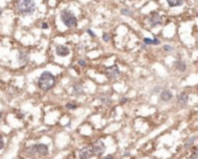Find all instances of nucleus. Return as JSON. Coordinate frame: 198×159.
<instances>
[{
    "label": "nucleus",
    "instance_id": "26",
    "mask_svg": "<svg viewBox=\"0 0 198 159\" xmlns=\"http://www.w3.org/2000/svg\"><path fill=\"white\" fill-rule=\"evenodd\" d=\"M79 65H81V66H85V65H86V62H85L84 60H81V61H79Z\"/></svg>",
    "mask_w": 198,
    "mask_h": 159
},
{
    "label": "nucleus",
    "instance_id": "12",
    "mask_svg": "<svg viewBox=\"0 0 198 159\" xmlns=\"http://www.w3.org/2000/svg\"><path fill=\"white\" fill-rule=\"evenodd\" d=\"M178 103H181L182 105H185L188 103V95L185 92H182L181 95H178Z\"/></svg>",
    "mask_w": 198,
    "mask_h": 159
},
{
    "label": "nucleus",
    "instance_id": "14",
    "mask_svg": "<svg viewBox=\"0 0 198 159\" xmlns=\"http://www.w3.org/2000/svg\"><path fill=\"white\" fill-rule=\"evenodd\" d=\"M175 67L180 71H184L185 70V67H187V66H185V63L182 62V61H176V62H175Z\"/></svg>",
    "mask_w": 198,
    "mask_h": 159
},
{
    "label": "nucleus",
    "instance_id": "23",
    "mask_svg": "<svg viewBox=\"0 0 198 159\" xmlns=\"http://www.w3.org/2000/svg\"><path fill=\"white\" fill-rule=\"evenodd\" d=\"M4 148V139H3V137L0 136V150H1Z\"/></svg>",
    "mask_w": 198,
    "mask_h": 159
},
{
    "label": "nucleus",
    "instance_id": "31",
    "mask_svg": "<svg viewBox=\"0 0 198 159\" xmlns=\"http://www.w3.org/2000/svg\"><path fill=\"white\" fill-rule=\"evenodd\" d=\"M0 15H1V11H0Z\"/></svg>",
    "mask_w": 198,
    "mask_h": 159
},
{
    "label": "nucleus",
    "instance_id": "20",
    "mask_svg": "<svg viewBox=\"0 0 198 159\" xmlns=\"http://www.w3.org/2000/svg\"><path fill=\"white\" fill-rule=\"evenodd\" d=\"M163 49H164L166 52H172V47H171V46H168V45H166V46L163 47Z\"/></svg>",
    "mask_w": 198,
    "mask_h": 159
},
{
    "label": "nucleus",
    "instance_id": "17",
    "mask_svg": "<svg viewBox=\"0 0 198 159\" xmlns=\"http://www.w3.org/2000/svg\"><path fill=\"white\" fill-rule=\"evenodd\" d=\"M143 42L146 45H154V39H150V38H145L143 39Z\"/></svg>",
    "mask_w": 198,
    "mask_h": 159
},
{
    "label": "nucleus",
    "instance_id": "4",
    "mask_svg": "<svg viewBox=\"0 0 198 159\" xmlns=\"http://www.w3.org/2000/svg\"><path fill=\"white\" fill-rule=\"evenodd\" d=\"M93 154H94L93 148H92V146H90V145H86V146H84V148H82L79 150V158L81 159H89Z\"/></svg>",
    "mask_w": 198,
    "mask_h": 159
},
{
    "label": "nucleus",
    "instance_id": "21",
    "mask_svg": "<svg viewBox=\"0 0 198 159\" xmlns=\"http://www.w3.org/2000/svg\"><path fill=\"white\" fill-rule=\"evenodd\" d=\"M100 101L104 102V103H108V102H110V98H108V97H106V96H104V97L102 96V97H100Z\"/></svg>",
    "mask_w": 198,
    "mask_h": 159
},
{
    "label": "nucleus",
    "instance_id": "5",
    "mask_svg": "<svg viewBox=\"0 0 198 159\" xmlns=\"http://www.w3.org/2000/svg\"><path fill=\"white\" fill-rule=\"evenodd\" d=\"M93 148V152H94V156H102L104 152H105V145L102 140H97L94 142V144L92 145Z\"/></svg>",
    "mask_w": 198,
    "mask_h": 159
},
{
    "label": "nucleus",
    "instance_id": "16",
    "mask_svg": "<svg viewBox=\"0 0 198 159\" xmlns=\"http://www.w3.org/2000/svg\"><path fill=\"white\" fill-rule=\"evenodd\" d=\"M121 14L131 17V15H133V12H132V11H129V9H127V8H122V9H121Z\"/></svg>",
    "mask_w": 198,
    "mask_h": 159
},
{
    "label": "nucleus",
    "instance_id": "24",
    "mask_svg": "<svg viewBox=\"0 0 198 159\" xmlns=\"http://www.w3.org/2000/svg\"><path fill=\"white\" fill-rule=\"evenodd\" d=\"M42 28H43V29H47V28H48V23H47V22H43V23H42Z\"/></svg>",
    "mask_w": 198,
    "mask_h": 159
},
{
    "label": "nucleus",
    "instance_id": "30",
    "mask_svg": "<svg viewBox=\"0 0 198 159\" xmlns=\"http://www.w3.org/2000/svg\"><path fill=\"white\" fill-rule=\"evenodd\" d=\"M1 116H3V114H0V118H1Z\"/></svg>",
    "mask_w": 198,
    "mask_h": 159
},
{
    "label": "nucleus",
    "instance_id": "27",
    "mask_svg": "<svg viewBox=\"0 0 198 159\" xmlns=\"http://www.w3.org/2000/svg\"><path fill=\"white\" fill-rule=\"evenodd\" d=\"M160 43V40L158 39H154V45H158Z\"/></svg>",
    "mask_w": 198,
    "mask_h": 159
},
{
    "label": "nucleus",
    "instance_id": "8",
    "mask_svg": "<svg viewBox=\"0 0 198 159\" xmlns=\"http://www.w3.org/2000/svg\"><path fill=\"white\" fill-rule=\"evenodd\" d=\"M162 22V18L160 17V14L157 13H153L150 17H149V23L152 27H155L157 25H160V23Z\"/></svg>",
    "mask_w": 198,
    "mask_h": 159
},
{
    "label": "nucleus",
    "instance_id": "2",
    "mask_svg": "<svg viewBox=\"0 0 198 159\" xmlns=\"http://www.w3.org/2000/svg\"><path fill=\"white\" fill-rule=\"evenodd\" d=\"M36 9L34 0H20L18 3V11L22 15H32Z\"/></svg>",
    "mask_w": 198,
    "mask_h": 159
},
{
    "label": "nucleus",
    "instance_id": "15",
    "mask_svg": "<svg viewBox=\"0 0 198 159\" xmlns=\"http://www.w3.org/2000/svg\"><path fill=\"white\" fill-rule=\"evenodd\" d=\"M83 92V87L81 84H75L73 85V94L75 95H81Z\"/></svg>",
    "mask_w": 198,
    "mask_h": 159
},
{
    "label": "nucleus",
    "instance_id": "19",
    "mask_svg": "<svg viewBox=\"0 0 198 159\" xmlns=\"http://www.w3.org/2000/svg\"><path fill=\"white\" fill-rule=\"evenodd\" d=\"M103 39H104V41L108 42V41H110V35H108L107 33H104V34H103Z\"/></svg>",
    "mask_w": 198,
    "mask_h": 159
},
{
    "label": "nucleus",
    "instance_id": "22",
    "mask_svg": "<svg viewBox=\"0 0 198 159\" xmlns=\"http://www.w3.org/2000/svg\"><path fill=\"white\" fill-rule=\"evenodd\" d=\"M192 158H193V159H198V149L193 151V154H192Z\"/></svg>",
    "mask_w": 198,
    "mask_h": 159
},
{
    "label": "nucleus",
    "instance_id": "29",
    "mask_svg": "<svg viewBox=\"0 0 198 159\" xmlns=\"http://www.w3.org/2000/svg\"><path fill=\"white\" fill-rule=\"evenodd\" d=\"M104 159H113V157H112V156H107V157H105Z\"/></svg>",
    "mask_w": 198,
    "mask_h": 159
},
{
    "label": "nucleus",
    "instance_id": "9",
    "mask_svg": "<svg viewBox=\"0 0 198 159\" xmlns=\"http://www.w3.org/2000/svg\"><path fill=\"white\" fill-rule=\"evenodd\" d=\"M69 53H70V49L67 47V46H57V48H56V54L58 55V56H67V55H69Z\"/></svg>",
    "mask_w": 198,
    "mask_h": 159
},
{
    "label": "nucleus",
    "instance_id": "18",
    "mask_svg": "<svg viewBox=\"0 0 198 159\" xmlns=\"http://www.w3.org/2000/svg\"><path fill=\"white\" fill-rule=\"evenodd\" d=\"M67 108L70 109V110H73V109L77 108V105H76L75 103H68V104H67Z\"/></svg>",
    "mask_w": 198,
    "mask_h": 159
},
{
    "label": "nucleus",
    "instance_id": "28",
    "mask_svg": "<svg viewBox=\"0 0 198 159\" xmlns=\"http://www.w3.org/2000/svg\"><path fill=\"white\" fill-rule=\"evenodd\" d=\"M125 102H127V98H123V100H121V101H120V103H121V104H122V103H125Z\"/></svg>",
    "mask_w": 198,
    "mask_h": 159
},
{
    "label": "nucleus",
    "instance_id": "25",
    "mask_svg": "<svg viewBox=\"0 0 198 159\" xmlns=\"http://www.w3.org/2000/svg\"><path fill=\"white\" fill-rule=\"evenodd\" d=\"M88 33H89V34H90L91 36H96V34H94V33H93V32H92L91 29H88Z\"/></svg>",
    "mask_w": 198,
    "mask_h": 159
},
{
    "label": "nucleus",
    "instance_id": "11",
    "mask_svg": "<svg viewBox=\"0 0 198 159\" xmlns=\"http://www.w3.org/2000/svg\"><path fill=\"white\" fill-rule=\"evenodd\" d=\"M167 4L170 7H177V6H182L184 4V0H167Z\"/></svg>",
    "mask_w": 198,
    "mask_h": 159
},
{
    "label": "nucleus",
    "instance_id": "7",
    "mask_svg": "<svg viewBox=\"0 0 198 159\" xmlns=\"http://www.w3.org/2000/svg\"><path fill=\"white\" fill-rule=\"evenodd\" d=\"M32 150L36 153L41 154V156H47L48 154V146L44 145V144H36L32 148Z\"/></svg>",
    "mask_w": 198,
    "mask_h": 159
},
{
    "label": "nucleus",
    "instance_id": "1",
    "mask_svg": "<svg viewBox=\"0 0 198 159\" xmlns=\"http://www.w3.org/2000/svg\"><path fill=\"white\" fill-rule=\"evenodd\" d=\"M55 82H56L55 76L51 74L50 71H43L40 75L39 80H38V85H39V88L41 90L48 91L55 85Z\"/></svg>",
    "mask_w": 198,
    "mask_h": 159
},
{
    "label": "nucleus",
    "instance_id": "3",
    "mask_svg": "<svg viewBox=\"0 0 198 159\" xmlns=\"http://www.w3.org/2000/svg\"><path fill=\"white\" fill-rule=\"evenodd\" d=\"M61 20L68 28H73L77 25V18L69 9H64L61 12Z\"/></svg>",
    "mask_w": 198,
    "mask_h": 159
},
{
    "label": "nucleus",
    "instance_id": "6",
    "mask_svg": "<svg viewBox=\"0 0 198 159\" xmlns=\"http://www.w3.org/2000/svg\"><path fill=\"white\" fill-rule=\"evenodd\" d=\"M105 71H106L107 77H110V79H117L120 75V70H119L118 66H116V65L111 66V67H107Z\"/></svg>",
    "mask_w": 198,
    "mask_h": 159
},
{
    "label": "nucleus",
    "instance_id": "10",
    "mask_svg": "<svg viewBox=\"0 0 198 159\" xmlns=\"http://www.w3.org/2000/svg\"><path fill=\"white\" fill-rule=\"evenodd\" d=\"M160 98L163 102H169L172 98V92L170 90H163L160 95Z\"/></svg>",
    "mask_w": 198,
    "mask_h": 159
},
{
    "label": "nucleus",
    "instance_id": "13",
    "mask_svg": "<svg viewBox=\"0 0 198 159\" xmlns=\"http://www.w3.org/2000/svg\"><path fill=\"white\" fill-rule=\"evenodd\" d=\"M19 61H20V63H26L27 61H28V54L27 53H23V52H20Z\"/></svg>",
    "mask_w": 198,
    "mask_h": 159
}]
</instances>
